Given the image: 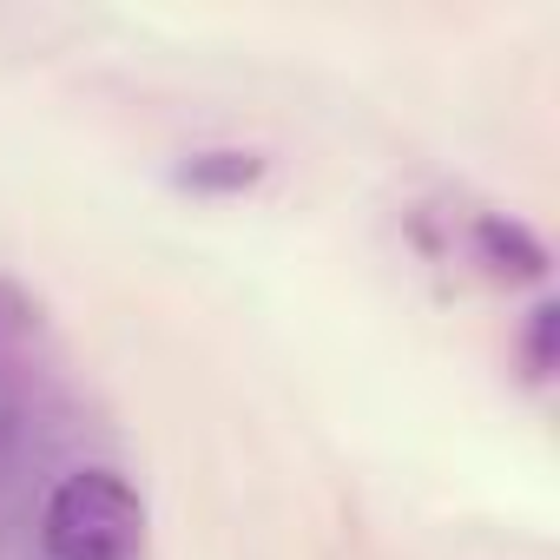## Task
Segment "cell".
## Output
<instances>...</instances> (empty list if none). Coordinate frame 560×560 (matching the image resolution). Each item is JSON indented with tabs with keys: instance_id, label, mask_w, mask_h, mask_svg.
Returning <instances> with one entry per match:
<instances>
[{
	"instance_id": "6da1fadb",
	"label": "cell",
	"mask_w": 560,
	"mask_h": 560,
	"mask_svg": "<svg viewBox=\"0 0 560 560\" xmlns=\"http://www.w3.org/2000/svg\"><path fill=\"white\" fill-rule=\"evenodd\" d=\"M145 540V501L119 468H73L40 508L47 560H132Z\"/></svg>"
},
{
	"instance_id": "7a4b0ae2",
	"label": "cell",
	"mask_w": 560,
	"mask_h": 560,
	"mask_svg": "<svg viewBox=\"0 0 560 560\" xmlns=\"http://www.w3.org/2000/svg\"><path fill=\"white\" fill-rule=\"evenodd\" d=\"M475 257L494 277H514V284H540L547 277V244L514 218H475Z\"/></svg>"
},
{
	"instance_id": "3957f363",
	"label": "cell",
	"mask_w": 560,
	"mask_h": 560,
	"mask_svg": "<svg viewBox=\"0 0 560 560\" xmlns=\"http://www.w3.org/2000/svg\"><path fill=\"white\" fill-rule=\"evenodd\" d=\"M191 191H244L264 178V159L257 152H198L185 172H178Z\"/></svg>"
},
{
	"instance_id": "277c9868",
	"label": "cell",
	"mask_w": 560,
	"mask_h": 560,
	"mask_svg": "<svg viewBox=\"0 0 560 560\" xmlns=\"http://www.w3.org/2000/svg\"><path fill=\"white\" fill-rule=\"evenodd\" d=\"M553 337H560V304H534L527 337H521V363H527V376H534V383H547V376H553Z\"/></svg>"
},
{
	"instance_id": "5b68a950",
	"label": "cell",
	"mask_w": 560,
	"mask_h": 560,
	"mask_svg": "<svg viewBox=\"0 0 560 560\" xmlns=\"http://www.w3.org/2000/svg\"><path fill=\"white\" fill-rule=\"evenodd\" d=\"M40 330V304L21 291V284H8V277H0V357H8L14 343H27Z\"/></svg>"
}]
</instances>
